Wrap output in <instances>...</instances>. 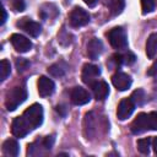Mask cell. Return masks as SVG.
<instances>
[{
	"instance_id": "4dcf8cb0",
	"label": "cell",
	"mask_w": 157,
	"mask_h": 157,
	"mask_svg": "<svg viewBox=\"0 0 157 157\" xmlns=\"http://www.w3.org/2000/svg\"><path fill=\"white\" fill-rule=\"evenodd\" d=\"M1 12H2V18H1V25H4L5 23V21H6V17H7V15H6V10L2 7L1 9Z\"/></svg>"
},
{
	"instance_id": "4fadbf2b",
	"label": "cell",
	"mask_w": 157,
	"mask_h": 157,
	"mask_svg": "<svg viewBox=\"0 0 157 157\" xmlns=\"http://www.w3.org/2000/svg\"><path fill=\"white\" fill-rule=\"evenodd\" d=\"M148 130V123H147V113H139L137 117L131 123V131L132 134H141L144 131Z\"/></svg>"
},
{
	"instance_id": "52a82bcc",
	"label": "cell",
	"mask_w": 157,
	"mask_h": 157,
	"mask_svg": "<svg viewBox=\"0 0 157 157\" xmlns=\"http://www.w3.org/2000/svg\"><path fill=\"white\" fill-rule=\"evenodd\" d=\"M10 42L12 44V47L18 52V53H27L28 50L32 49V42L22 36V34H18V33H13L10 38Z\"/></svg>"
},
{
	"instance_id": "7a4b0ae2",
	"label": "cell",
	"mask_w": 157,
	"mask_h": 157,
	"mask_svg": "<svg viewBox=\"0 0 157 157\" xmlns=\"http://www.w3.org/2000/svg\"><path fill=\"white\" fill-rule=\"evenodd\" d=\"M22 117L25 118L29 128L33 130L43 123V107L38 103H34L23 112Z\"/></svg>"
},
{
	"instance_id": "8fae6325",
	"label": "cell",
	"mask_w": 157,
	"mask_h": 157,
	"mask_svg": "<svg viewBox=\"0 0 157 157\" xmlns=\"http://www.w3.org/2000/svg\"><path fill=\"white\" fill-rule=\"evenodd\" d=\"M70 99L75 105H83L91 101V96L88 91H86L82 87H74L70 93Z\"/></svg>"
},
{
	"instance_id": "ffe728a7",
	"label": "cell",
	"mask_w": 157,
	"mask_h": 157,
	"mask_svg": "<svg viewBox=\"0 0 157 157\" xmlns=\"http://www.w3.org/2000/svg\"><path fill=\"white\" fill-rule=\"evenodd\" d=\"M11 72V65L6 59H2L0 63V80L5 81L7 78V76Z\"/></svg>"
},
{
	"instance_id": "d6986e66",
	"label": "cell",
	"mask_w": 157,
	"mask_h": 157,
	"mask_svg": "<svg viewBox=\"0 0 157 157\" xmlns=\"http://www.w3.org/2000/svg\"><path fill=\"white\" fill-rule=\"evenodd\" d=\"M151 145H152V140L150 137H144L137 140V150L144 155H147L150 152Z\"/></svg>"
},
{
	"instance_id": "2e32d148",
	"label": "cell",
	"mask_w": 157,
	"mask_h": 157,
	"mask_svg": "<svg viewBox=\"0 0 157 157\" xmlns=\"http://www.w3.org/2000/svg\"><path fill=\"white\" fill-rule=\"evenodd\" d=\"M20 152V146L18 142L13 139H7L6 141H4L2 144V153L5 156H10V157H16Z\"/></svg>"
},
{
	"instance_id": "3957f363",
	"label": "cell",
	"mask_w": 157,
	"mask_h": 157,
	"mask_svg": "<svg viewBox=\"0 0 157 157\" xmlns=\"http://www.w3.org/2000/svg\"><path fill=\"white\" fill-rule=\"evenodd\" d=\"M108 40L114 49H125L128 47V36L123 27H114L107 33Z\"/></svg>"
},
{
	"instance_id": "f1b7e54d",
	"label": "cell",
	"mask_w": 157,
	"mask_h": 157,
	"mask_svg": "<svg viewBox=\"0 0 157 157\" xmlns=\"http://www.w3.org/2000/svg\"><path fill=\"white\" fill-rule=\"evenodd\" d=\"M83 2H85L87 6H90V7H94V6L97 5L98 0H83Z\"/></svg>"
},
{
	"instance_id": "7402d4cb",
	"label": "cell",
	"mask_w": 157,
	"mask_h": 157,
	"mask_svg": "<svg viewBox=\"0 0 157 157\" xmlns=\"http://www.w3.org/2000/svg\"><path fill=\"white\" fill-rule=\"evenodd\" d=\"M130 98L132 99V102L135 103V105H136V104L140 105V104H142L144 101H145V93H144V91H142L141 88H137L136 91L132 92V94H131Z\"/></svg>"
},
{
	"instance_id": "5b68a950",
	"label": "cell",
	"mask_w": 157,
	"mask_h": 157,
	"mask_svg": "<svg viewBox=\"0 0 157 157\" xmlns=\"http://www.w3.org/2000/svg\"><path fill=\"white\" fill-rule=\"evenodd\" d=\"M101 75V70L97 65L94 64H85L82 67V74H81V78L83 81V83L92 86L96 81H98V76Z\"/></svg>"
},
{
	"instance_id": "7c38bea8",
	"label": "cell",
	"mask_w": 157,
	"mask_h": 157,
	"mask_svg": "<svg viewBox=\"0 0 157 157\" xmlns=\"http://www.w3.org/2000/svg\"><path fill=\"white\" fill-rule=\"evenodd\" d=\"M112 82H113L114 87L118 91H126L128 88H130V86L132 83V80L128 74L119 71V72H115L112 76Z\"/></svg>"
},
{
	"instance_id": "83f0119b",
	"label": "cell",
	"mask_w": 157,
	"mask_h": 157,
	"mask_svg": "<svg viewBox=\"0 0 157 157\" xmlns=\"http://www.w3.org/2000/svg\"><path fill=\"white\" fill-rule=\"evenodd\" d=\"M135 55L132 54V53H130V52H128L126 54H124L123 55V63H125V64H128V65H130V64H132L134 61H135Z\"/></svg>"
},
{
	"instance_id": "ba28073f",
	"label": "cell",
	"mask_w": 157,
	"mask_h": 157,
	"mask_svg": "<svg viewBox=\"0 0 157 157\" xmlns=\"http://www.w3.org/2000/svg\"><path fill=\"white\" fill-rule=\"evenodd\" d=\"M135 109V103L132 102V99L129 97V98H124L119 102L118 104V109H117V117L119 120H125L128 119L132 112Z\"/></svg>"
},
{
	"instance_id": "603a6c76",
	"label": "cell",
	"mask_w": 157,
	"mask_h": 157,
	"mask_svg": "<svg viewBox=\"0 0 157 157\" xmlns=\"http://www.w3.org/2000/svg\"><path fill=\"white\" fill-rule=\"evenodd\" d=\"M141 1V9H142V13H150L155 10V0H140Z\"/></svg>"
},
{
	"instance_id": "5bb4252c",
	"label": "cell",
	"mask_w": 157,
	"mask_h": 157,
	"mask_svg": "<svg viewBox=\"0 0 157 157\" xmlns=\"http://www.w3.org/2000/svg\"><path fill=\"white\" fill-rule=\"evenodd\" d=\"M93 91V96L97 101H104L109 94V86L105 81H96L91 86Z\"/></svg>"
},
{
	"instance_id": "4316f807",
	"label": "cell",
	"mask_w": 157,
	"mask_h": 157,
	"mask_svg": "<svg viewBox=\"0 0 157 157\" xmlns=\"http://www.w3.org/2000/svg\"><path fill=\"white\" fill-rule=\"evenodd\" d=\"M42 142H43L45 150H50L52 146H53V144H54V136H53V135H52V136H47V137H44V139L42 140Z\"/></svg>"
},
{
	"instance_id": "44dd1931",
	"label": "cell",
	"mask_w": 157,
	"mask_h": 157,
	"mask_svg": "<svg viewBox=\"0 0 157 157\" xmlns=\"http://www.w3.org/2000/svg\"><path fill=\"white\" fill-rule=\"evenodd\" d=\"M48 72L54 77H61L65 74V69L60 64H54L48 69Z\"/></svg>"
},
{
	"instance_id": "d4e9b609",
	"label": "cell",
	"mask_w": 157,
	"mask_h": 157,
	"mask_svg": "<svg viewBox=\"0 0 157 157\" xmlns=\"http://www.w3.org/2000/svg\"><path fill=\"white\" fill-rule=\"evenodd\" d=\"M28 66H29V63H28L26 59H17V60H16V67H17L18 72L25 71Z\"/></svg>"
},
{
	"instance_id": "8992f818",
	"label": "cell",
	"mask_w": 157,
	"mask_h": 157,
	"mask_svg": "<svg viewBox=\"0 0 157 157\" xmlns=\"http://www.w3.org/2000/svg\"><path fill=\"white\" fill-rule=\"evenodd\" d=\"M17 27L22 28L26 33H28V34L32 36V37H38V36L40 34V32H42L40 25H39L38 22H36V21H32V20L28 18V17L21 18V20L17 22Z\"/></svg>"
},
{
	"instance_id": "9a60e30c",
	"label": "cell",
	"mask_w": 157,
	"mask_h": 157,
	"mask_svg": "<svg viewBox=\"0 0 157 157\" xmlns=\"http://www.w3.org/2000/svg\"><path fill=\"white\" fill-rule=\"evenodd\" d=\"M103 52V44L98 38H92L87 43V55L90 59L96 60Z\"/></svg>"
},
{
	"instance_id": "ac0fdd59",
	"label": "cell",
	"mask_w": 157,
	"mask_h": 157,
	"mask_svg": "<svg viewBox=\"0 0 157 157\" xmlns=\"http://www.w3.org/2000/svg\"><path fill=\"white\" fill-rule=\"evenodd\" d=\"M107 6L109 7V11L112 15H119L121 13L123 9H124V0H107Z\"/></svg>"
},
{
	"instance_id": "484cf974",
	"label": "cell",
	"mask_w": 157,
	"mask_h": 157,
	"mask_svg": "<svg viewBox=\"0 0 157 157\" xmlns=\"http://www.w3.org/2000/svg\"><path fill=\"white\" fill-rule=\"evenodd\" d=\"M12 7L15 11H23L26 7V4L23 0H13L12 2Z\"/></svg>"
},
{
	"instance_id": "30bf717a",
	"label": "cell",
	"mask_w": 157,
	"mask_h": 157,
	"mask_svg": "<svg viewBox=\"0 0 157 157\" xmlns=\"http://www.w3.org/2000/svg\"><path fill=\"white\" fill-rule=\"evenodd\" d=\"M37 86H38V93L40 97H48V96H52L55 91V83L52 78L47 77V76H40L38 78V82H37Z\"/></svg>"
},
{
	"instance_id": "9c48e42d",
	"label": "cell",
	"mask_w": 157,
	"mask_h": 157,
	"mask_svg": "<svg viewBox=\"0 0 157 157\" xmlns=\"http://www.w3.org/2000/svg\"><path fill=\"white\" fill-rule=\"evenodd\" d=\"M32 129L29 128V125L27 124V121L25 120V118L21 115V117H17L13 119L12 121V125H11V131H12V135L16 136V137H25Z\"/></svg>"
},
{
	"instance_id": "277c9868",
	"label": "cell",
	"mask_w": 157,
	"mask_h": 157,
	"mask_svg": "<svg viewBox=\"0 0 157 157\" xmlns=\"http://www.w3.org/2000/svg\"><path fill=\"white\" fill-rule=\"evenodd\" d=\"M69 22L72 27L78 28L82 26H86L90 22V15L86 10H83L82 7H74L69 15Z\"/></svg>"
},
{
	"instance_id": "cb8c5ba5",
	"label": "cell",
	"mask_w": 157,
	"mask_h": 157,
	"mask_svg": "<svg viewBox=\"0 0 157 157\" xmlns=\"http://www.w3.org/2000/svg\"><path fill=\"white\" fill-rule=\"evenodd\" d=\"M148 130H157V112H151L147 114Z\"/></svg>"
},
{
	"instance_id": "e0dca14e",
	"label": "cell",
	"mask_w": 157,
	"mask_h": 157,
	"mask_svg": "<svg viewBox=\"0 0 157 157\" xmlns=\"http://www.w3.org/2000/svg\"><path fill=\"white\" fill-rule=\"evenodd\" d=\"M157 54V33H151L146 40V55L153 59Z\"/></svg>"
},
{
	"instance_id": "f546056e",
	"label": "cell",
	"mask_w": 157,
	"mask_h": 157,
	"mask_svg": "<svg viewBox=\"0 0 157 157\" xmlns=\"http://www.w3.org/2000/svg\"><path fill=\"white\" fill-rule=\"evenodd\" d=\"M152 147H153V151H155V153L157 155V136L152 139Z\"/></svg>"
},
{
	"instance_id": "6da1fadb",
	"label": "cell",
	"mask_w": 157,
	"mask_h": 157,
	"mask_svg": "<svg viewBox=\"0 0 157 157\" xmlns=\"http://www.w3.org/2000/svg\"><path fill=\"white\" fill-rule=\"evenodd\" d=\"M27 98V91L25 87L21 86H16L13 88H11L7 93H6V98H5V107L9 112L15 110L20 104H22Z\"/></svg>"
}]
</instances>
